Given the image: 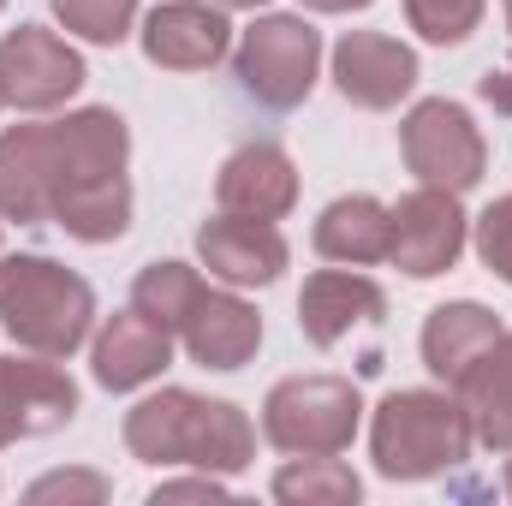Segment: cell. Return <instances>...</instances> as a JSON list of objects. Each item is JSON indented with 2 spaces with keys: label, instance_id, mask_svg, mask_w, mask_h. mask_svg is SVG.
<instances>
[{
  "label": "cell",
  "instance_id": "cell-1",
  "mask_svg": "<svg viewBox=\"0 0 512 506\" xmlns=\"http://www.w3.org/2000/svg\"><path fill=\"white\" fill-rule=\"evenodd\" d=\"M54 209L48 221L84 245H114L131 227V131L114 108H78L48 126Z\"/></svg>",
  "mask_w": 512,
  "mask_h": 506
},
{
  "label": "cell",
  "instance_id": "cell-2",
  "mask_svg": "<svg viewBox=\"0 0 512 506\" xmlns=\"http://www.w3.org/2000/svg\"><path fill=\"white\" fill-rule=\"evenodd\" d=\"M126 447L143 465H191V471L233 477L256 459V429L233 399L161 387L126 411Z\"/></svg>",
  "mask_w": 512,
  "mask_h": 506
},
{
  "label": "cell",
  "instance_id": "cell-3",
  "mask_svg": "<svg viewBox=\"0 0 512 506\" xmlns=\"http://www.w3.org/2000/svg\"><path fill=\"white\" fill-rule=\"evenodd\" d=\"M477 447V429H471V411L459 393H429V387H399L376 405V423H370V453H376V471L393 483H423V477H441L453 465H465Z\"/></svg>",
  "mask_w": 512,
  "mask_h": 506
},
{
  "label": "cell",
  "instance_id": "cell-4",
  "mask_svg": "<svg viewBox=\"0 0 512 506\" xmlns=\"http://www.w3.org/2000/svg\"><path fill=\"white\" fill-rule=\"evenodd\" d=\"M96 292L48 256H0V328L42 358H72L90 340Z\"/></svg>",
  "mask_w": 512,
  "mask_h": 506
},
{
  "label": "cell",
  "instance_id": "cell-5",
  "mask_svg": "<svg viewBox=\"0 0 512 506\" xmlns=\"http://www.w3.org/2000/svg\"><path fill=\"white\" fill-rule=\"evenodd\" d=\"M364 417V393L346 376H286L262 399V435L292 459L346 453Z\"/></svg>",
  "mask_w": 512,
  "mask_h": 506
},
{
  "label": "cell",
  "instance_id": "cell-6",
  "mask_svg": "<svg viewBox=\"0 0 512 506\" xmlns=\"http://www.w3.org/2000/svg\"><path fill=\"white\" fill-rule=\"evenodd\" d=\"M316 66H322V36L292 18V12H268L233 48V78L268 114H292L298 102H310L316 90Z\"/></svg>",
  "mask_w": 512,
  "mask_h": 506
},
{
  "label": "cell",
  "instance_id": "cell-7",
  "mask_svg": "<svg viewBox=\"0 0 512 506\" xmlns=\"http://www.w3.org/2000/svg\"><path fill=\"white\" fill-rule=\"evenodd\" d=\"M405 167L417 173V185H441V191H471L489 167V143L471 126V114L447 96H429L405 114L399 126Z\"/></svg>",
  "mask_w": 512,
  "mask_h": 506
},
{
  "label": "cell",
  "instance_id": "cell-8",
  "mask_svg": "<svg viewBox=\"0 0 512 506\" xmlns=\"http://www.w3.org/2000/svg\"><path fill=\"white\" fill-rule=\"evenodd\" d=\"M84 90V60L42 24H18L0 36V96L24 114H48Z\"/></svg>",
  "mask_w": 512,
  "mask_h": 506
},
{
  "label": "cell",
  "instance_id": "cell-9",
  "mask_svg": "<svg viewBox=\"0 0 512 506\" xmlns=\"http://www.w3.org/2000/svg\"><path fill=\"white\" fill-rule=\"evenodd\" d=\"M465 251V209H459V191H441V185H417L411 197L393 203V245L387 262H399L411 280H429V274H447Z\"/></svg>",
  "mask_w": 512,
  "mask_h": 506
},
{
  "label": "cell",
  "instance_id": "cell-10",
  "mask_svg": "<svg viewBox=\"0 0 512 506\" xmlns=\"http://www.w3.org/2000/svg\"><path fill=\"white\" fill-rule=\"evenodd\" d=\"M72 417H78V387L54 358H42V352L0 358V447L30 441V435H54Z\"/></svg>",
  "mask_w": 512,
  "mask_h": 506
},
{
  "label": "cell",
  "instance_id": "cell-11",
  "mask_svg": "<svg viewBox=\"0 0 512 506\" xmlns=\"http://www.w3.org/2000/svg\"><path fill=\"white\" fill-rule=\"evenodd\" d=\"M334 84L352 108H370V114H387L411 96L417 84V54L405 42H393L382 30H352L340 36L334 48Z\"/></svg>",
  "mask_w": 512,
  "mask_h": 506
},
{
  "label": "cell",
  "instance_id": "cell-12",
  "mask_svg": "<svg viewBox=\"0 0 512 506\" xmlns=\"http://www.w3.org/2000/svg\"><path fill=\"white\" fill-rule=\"evenodd\" d=\"M233 42V24L209 0H161L143 18V54L167 72H209Z\"/></svg>",
  "mask_w": 512,
  "mask_h": 506
},
{
  "label": "cell",
  "instance_id": "cell-13",
  "mask_svg": "<svg viewBox=\"0 0 512 506\" xmlns=\"http://www.w3.org/2000/svg\"><path fill=\"white\" fill-rule=\"evenodd\" d=\"M215 203L227 215H251V221H280L298 203V167L280 143H245L221 161L215 173Z\"/></svg>",
  "mask_w": 512,
  "mask_h": 506
},
{
  "label": "cell",
  "instance_id": "cell-14",
  "mask_svg": "<svg viewBox=\"0 0 512 506\" xmlns=\"http://www.w3.org/2000/svg\"><path fill=\"white\" fill-rule=\"evenodd\" d=\"M197 256L215 280L227 286H274L286 268V239L274 221H251V215H215L197 227Z\"/></svg>",
  "mask_w": 512,
  "mask_h": 506
},
{
  "label": "cell",
  "instance_id": "cell-15",
  "mask_svg": "<svg viewBox=\"0 0 512 506\" xmlns=\"http://www.w3.org/2000/svg\"><path fill=\"white\" fill-rule=\"evenodd\" d=\"M387 316V292L370 274H346V268H322L304 280L298 292V328L310 346H340L352 328H370Z\"/></svg>",
  "mask_w": 512,
  "mask_h": 506
},
{
  "label": "cell",
  "instance_id": "cell-16",
  "mask_svg": "<svg viewBox=\"0 0 512 506\" xmlns=\"http://www.w3.org/2000/svg\"><path fill=\"white\" fill-rule=\"evenodd\" d=\"M179 340H185V352L203 370H245L256 358V346H262V316L239 292L203 286L197 304H191V316L179 322Z\"/></svg>",
  "mask_w": 512,
  "mask_h": 506
},
{
  "label": "cell",
  "instance_id": "cell-17",
  "mask_svg": "<svg viewBox=\"0 0 512 506\" xmlns=\"http://www.w3.org/2000/svg\"><path fill=\"white\" fill-rule=\"evenodd\" d=\"M173 364V334L155 328L143 310H120L102 322L96 346H90V370L108 393H131L143 381H155L161 370Z\"/></svg>",
  "mask_w": 512,
  "mask_h": 506
},
{
  "label": "cell",
  "instance_id": "cell-18",
  "mask_svg": "<svg viewBox=\"0 0 512 506\" xmlns=\"http://www.w3.org/2000/svg\"><path fill=\"white\" fill-rule=\"evenodd\" d=\"M54 209V155L48 126H12L0 137V221L36 227Z\"/></svg>",
  "mask_w": 512,
  "mask_h": 506
},
{
  "label": "cell",
  "instance_id": "cell-19",
  "mask_svg": "<svg viewBox=\"0 0 512 506\" xmlns=\"http://www.w3.org/2000/svg\"><path fill=\"white\" fill-rule=\"evenodd\" d=\"M501 334H507V328L495 322V310H483V304H471V298L441 304V310H429V322H423V364H429V376H441L447 387H459L465 370H471Z\"/></svg>",
  "mask_w": 512,
  "mask_h": 506
},
{
  "label": "cell",
  "instance_id": "cell-20",
  "mask_svg": "<svg viewBox=\"0 0 512 506\" xmlns=\"http://www.w3.org/2000/svg\"><path fill=\"white\" fill-rule=\"evenodd\" d=\"M393 245V209L376 197H334L316 221V256L328 262H346V268H364V262H387Z\"/></svg>",
  "mask_w": 512,
  "mask_h": 506
},
{
  "label": "cell",
  "instance_id": "cell-21",
  "mask_svg": "<svg viewBox=\"0 0 512 506\" xmlns=\"http://www.w3.org/2000/svg\"><path fill=\"white\" fill-rule=\"evenodd\" d=\"M453 393L465 399L477 441L495 447V453H512V334H501V340L465 370V381H459Z\"/></svg>",
  "mask_w": 512,
  "mask_h": 506
},
{
  "label": "cell",
  "instance_id": "cell-22",
  "mask_svg": "<svg viewBox=\"0 0 512 506\" xmlns=\"http://www.w3.org/2000/svg\"><path fill=\"white\" fill-rule=\"evenodd\" d=\"M358 495H364L358 471L340 465L334 453L298 459V465H286V471L274 477V501H286V506H352Z\"/></svg>",
  "mask_w": 512,
  "mask_h": 506
},
{
  "label": "cell",
  "instance_id": "cell-23",
  "mask_svg": "<svg viewBox=\"0 0 512 506\" xmlns=\"http://www.w3.org/2000/svg\"><path fill=\"white\" fill-rule=\"evenodd\" d=\"M197 292H203L197 268H185V262H149V268L137 274V286H131V310H143L155 328L179 334V322L191 316Z\"/></svg>",
  "mask_w": 512,
  "mask_h": 506
},
{
  "label": "cell",
  "instance_id": "cell-24",
  "mask_svg": "<svg viewBox=\"0 0 512 506\" xmlns=\"http://www.w3.org/2000/svg\"><path fill=\"white\" fill-rule=\"evenodd\" d=\"M54 18L84 36V42H102V48H120L137 18V0H54Z\"/></svg>",
  "mask_w": 512,
  "mask_h": 506
},
{
  "label": "cell",
  "instance_id": "cell-25",
  "mask_svg": "<svg viewBox=\"0 0 512 506\" xmlns=\"http://www.w3.org/2000/svg\"><path fill=\"white\" fill-rule=\"evenodd\" d=\"M483 6H489V0H405V18H411V30H417L423 42L453 48V42H465V36L483 24Z\"/></svg>",
  "mask_w": 512,
  "mask_h": 506
},
{
  "label": "cell",
  "instance_id": "cell-26",
  "mask_svg": "<svg viewBox=\"0 0 512 506\" xmlns=\"http://www.w3.org/2000/svg\"><path fill=\"white\" fill-rule=\"evenodd\" d=\"M108 495H114V483H108L102 471H54V477H36L24 501H36V506H54V501H66V506H102Z\"/></svg>",
  "mask_w": 512,
  "mask_h": 506
},
{
  "label": "cell",
  "instance_id": "cell-27",
  "mask_svg": "<svg viewBox=\"0 0 512 506\" xmlns=\"http://www.w3.org/2000/svg\"><path fill=\"white\" fill-rule=\"evenodd\" d=\"M477 256H483L489 274H501L512 286V197H495L477 215Z\"/></svg>",
  "mask_w": 512,
  "mask_h": 506
},
{
  "label": "cell",
  "instance_id": "cell-28",
  "mask_svg": "<svg viewBox=\"0 0 512 506\" xmlns=\"http://www.w3.org/2000/svg\"><path fill=\"white\" fill-rule=\"evenodd\" d=\"M155 506L167 501H227V483L215 477V471H203V477H179V483H155Z\"/></svg>",
  "mask_w": 512,
  "mask_h": 506
},
{
  "label": "cell",
  "instance_id": "cell-29",
  "mask_svg": "<svg viewBox=\"0 0 512 506\" xmlns=\"http://www.w3.org/2000/svg\"><path fill=\"white\" fill-rule=\"evenodd\" d=\"M477 96H483L495 114H512V54L501 60V66H489V72L477 78Z\"/></svg>",
  "mask_w": 512,
  "mask_h": 506
},
{
  "label": "cell",
  "instance_id": "cell-30",
  "mask_svg": "<svg viewBox=\"0 0 512 506\" xmlns=\"http://www.w3.org/2000/svg\"><path fill=\"white\" fill-rule=\"evenodd\" d=\"M310 12H364L370 0H304Z\"/></svg>",
  "mask_w": 512,
  "mask_h": 506
},
{
  "label": "cell",
  "instance_id": "cell-31",
  "mask_svg": "<svg viewBox=\"0 0 512 506\" xmlns=\"http://www.w3.org/2000/svg\"><path fill=\"white\" fill-rule=\"evenodd\" d=\"M221 6H239V12H256V6H268V0H221Z\"/></svg>",
  "mask_w": 512,
  "mask_h": 506
},
{
  "label": "cell",
  "instance_id": "cell-32",
  "mask_svg": "<svg viewBox=\"0 0 512 506\" xmlns=\"http://www.w3.org/2000/svg\"><path fill=\"white\" fill-rule=\"evenodd\" d=\"M507 495H512V459H507Z\"/></svg>",
  "mask_w": 512,
  "mask_h": 506
},
{
  "label": "cell",
  "instance_id": "cell-33",
  "mask_svg": "<svg viewBox=\"0 0 512 506\" xmlns=\"http://www.w3.org/2000/svg\"><path fill=\"white\" fill-rule=\"evenodd\" d=\"M501 6H507V24H512V0H501Z\"/></svg>",
  "mask_w": 512,
  "mask_h": 506
},
{
  "label": "cell",
  "instance_id": "cell-34",
  "mask_svg": "<svg viewBox=\"0 0 512 506\" xmlns=\"http://www.w3.org/2000/svg\"><path fill=\"white\" fill-rule=\"evenodd\" d=\"M0 108H6V96H0Z\"/></svg>",
  "mask_w": 512,
  "mask_h": 506
},
{
  "label": "cell",
  "instance_id": "cell-35",
  "mask_svg": "<svg viewBox=\"0 0 512 506\" xmlns=\"http://www.w3.org/2000/svg\"><path fill=\"white\" fill-rule=\"evenodd\" d=\"M0 6H6V0H0Z\"/></svg>",
  "mask_w": 512,
  "mask_h": 506
}]
</instances>
